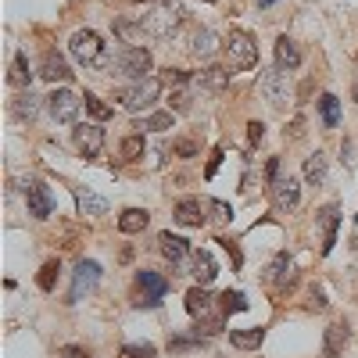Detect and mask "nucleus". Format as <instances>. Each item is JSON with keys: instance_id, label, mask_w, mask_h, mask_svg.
<instances>
[{"instance_id": "1", "label": "nucleus", "mask_w": 358, "mask_h": 358, "mask_svg": "<svg viewBox=\"0 0 358 358\" xmlns=\"http://www.w3.org/2000/svg\"><path fill=\"white\" fill-rule=\"evenodd\" d=\"M69 50H72L76 62L86 65V69H108V65H111L108 43L94 33V29H79V33L72 36V43H69Z\"/></svg>"}, {"instance_id": "2", "label": "nucleus", "mask_w": 358, "mask_h": 358, "mask_svg": "<svg viewBox=\"0 0 358 358\" xmlns=\"http://www.w3.org/2000/svg\"><path fill=\"white\" fill-rule=\"evenodd\" d=\"M179 22H183V8H179V0H162V4H155L151 11L140 18V29L147 36L165 40V36H172L179 29Z\"/></svg>"}, {"instance_id": "3", "label": "nucleus", "mask_w": 358, "mask_h": 358, "mask_svg": "<svg viewBox=\"0 0 358 358\" xmlns=\"http://www.w3.org/2000/svg\"><path fill=\"white\" fill-rule=\"evenodd\" d=\"M158 97H162V79L158 76L136 79L133 86H126V90H118V94H115V101L122 104L126 111H143V108H151Z\"/></svg>"}, {"instance_id": "4", "label": "nucleus", "mask_w": 358, "mask_h": 358, "mask_svg": "<svg viewBox=\"0 0 358 358\" xmlns=\"http://www.w3.org/2000/svg\"><path fill=\"white\" fill-rule=\"evenodd\" d=\"M226 50H229L233 69H255L258 65V43L251 40V33H244V29H233L229 40H226Z\"/></svg>"}, {"instance_id": "5", "label": "nucleus", "mask_w": 358, "mask_h": 358, "mask_svg": "<svg viewBox=\"0 0 358 358\" xmlns=\"http://www.w3.org/2000/svg\"><path fill=\"white\" fill-rule=\"evenodd\" d=\"M258 90H262V97L273 104V108H287L290 101V83H287V72L283 69H268L258 76Z\"/></svg>"}, {"instance_id": "6", "label": "nucleus", "mask_w": 358, "mask_h": 358, "mask_svg": "<svg viewBox=\"0 0 358 358\" xmlns=\"http://www.w3.org/2000/svg\"><path fill=\"white\" fill-rule=\"evenodd\" d=\"M136 290H140L136 308H155V305H162V297H165V290H169V280L143 268V273H136Z\"/></svg>"}, {"instance_id": "7", "label": "nucleus", "mask_w": 358, "mask_h": 358, "mask_svg": "<svg viewBox=\"0 0 358 358\" xmlns=\"http://www.w3.org/2000/svg\"><path fill=\"white\" fill-rule=\"evenodd\" d=\"M115 65H118V72L129 76V79H147V72H151L155 62H151V50H143V47H126V50H118Z\"/></svg>"}, {"instance_id": "8", "label": "nucleus", "mask_w": 358, "mask_h": 358, "mask_svg": "<svg viewBox=\"0 0 358 358\" xmlns=\"http://www.w3.org/2000/svg\"><path fill=\"white\" fill-rule=\"evenodd\" d=\"M97 280H101V265H97V262H90V258H83V262L76 265V273H72L69 301H72V305H76V301H83V297L97 287Z\"/></svg>"}, {"instance_id": "9", "label": "nucleus", "mask_w": 358, "mask_h": 358, "mask_svg": "<svg viewBox=\"0 0 358 358\" xmlns=\"http://www.w3.org/2000/svg\"><path fill=\"white\" fill-rule=\"evenodd\" d=\"M47 108L54 115V122H76V115L83 108V97H76L72 90H54L47 97Z\"/></svg>"}, {"instance_id": "10", "label": "nucleus", "mask_w": 358, "mask_h": 358, "mask_svg": "<svg viewBox=\"0 0 358 358\" xmlns=\"http://www.w3.org/2000/svg\"><path fill=\"white\" fill-rule=\"evenodd\" d=\"M265 283L273 287V290H290V283H294V262L287 258V255H276L273 262H268V268H265Z\"/></svg>"}, {"instance_id": "11", "label": "nucleus", "mask_w": 358, "mask_h": 358, "mask_svg": "<svg viewBox=\"0 0 358 358\" xmlns=\"http://www.w3.org/2000/svg\"><path fill=\"white\" fill-rule=\"evenodd\" d=\"M76 147L86 155V158H97L104 151V129L101 126H76Z\"/></svg>"}, {"instance_id": "12", "label": "nucleus", "mask_w": 358, "mask_h": 358, "mask_svg": "<svg viewBox=\"0 0 358 358\" xmlns=\"http://www.w3.org/2000/svg\"><path fill=\"white\" fill-rule=\"evenodd\" d=\"M337 226H341V208L337 204H326L319 212V229H322V255H330L337 244Z\"/></svg>"}, {"instance_id": "13", "label": "nucleus", "mask_w": 358, "mask_h": 358, "mask_svg": "<svg viewBox=\"0 0 358 358\" xmlns=\"http://www.w3.org/2000/svg\"><path fill=\"white\" fill-rule=\"evenodd\" d=\"M351 341V330H348V322H334V326H326V337H322V355L326 358H341L344 348Z\"/></svg>"}, {"instance_id": "14", "label": "nucleus", "mask_w": 358, "mask_h": 358, "mask_svg": "<svg viewBox=\"0 0 358 358\" xmlns=\"http://www.w3.org/2000/svg\"><path fill=\"white\" fill-rule=\"evenodd\" d=\"M29 215H33V219H50V212H54V197H50V190L40 183V179H36V183L33 187H29Z\"/></svg>"}, {"instance_id": "15", "label": "nucleus", "mask_w": 358, "mask_h": 358, "mask_svg": "<svg viewBox=\"0 0 358 358\" xmlns=\"http://www.w3.org/2000/svg\"><path fill=\"white\" fill-rule=\"evenodd\" d=\"M204 208H208V204H201L197 197H183V201L176 204V212H172V215H176L179 226H204V219H208V215H204Z\"/></svg>"}, {"instance_id": "16", "label": "nucleus", "mask_w": 358, "mask_h": 358, "mask_svg": "<svg viewBox=\"0 0 358 358\" xmlns=\"http://www.w3.org/2000/svg\"><path fill=\"white\" fill-rule=\"evenodd\" d=\"M273 197H276V208H280V212H294V208H297V197H301V190H297V179H294V176L280 179V183L273 187Z\"/></svg>"}, {"instance_id": "17", "label": "nucleus", "mask_w": 358, "mask_h": 358, "mask_svg": "<svg viewBox=\"0 0 358 358\" xmlns=\"http://www.w3.org/2000/svg\"><path fill=\"white\" fill-rule=\"evenodd\" d=\"M40 76H43V79H50V83H57V79L69 83V79H72V72H69V65H65V57L57 54V50H47V54H43Z\"/></svg>"}, {"instance_id": "18", "label": "nucleus", "mask_w": 358, "mask_h": 358, "mask_svg": "<svg viewBox=\"0 0 358 358\" xmlns=\"http://www.w3.org/2000/svg\"><path fill=\"white\" fill-rule=\"evenodd\" d=\"M158 244H162V255H165L172 265H183V258L190 255V244L183 241V236H176V233H162Z\"/></svg>"}, {"instance_id": "19", "label": "nucleus", "mask_w": 358, "mask_h": 358, "mask_svg": "<svg viewBox=\"0 0 358 358\" xmlns=\"http://www.w3.org/2000/svg\"><path fill=\"white\" fill-rule=\"evenodd\" d=\"M297 65H301V50H297V43L287 40V36H280V40H276V69L294 72Z\"/></svg>"}, {"instance_id": "20", "label": "nucleus", "mask_w": 358, "mask_h": 358, "mask_svg": "<svg viewBox=\"0 0 358 358\" xmlns=\"http://www.w3.org/2000/svg\"><path fill=\"white\" fill-rule=\"evenodd\" d=\"M219 50V36L212 33V29H197V33L190 36V54L194 57H212Z\"/></svg>"}, {"instance_id": "21", "label": "nucleus", "mask_w": 358, "mask_h": 358, "mask_svg": "<svg viewBox=\"0 0 358 358\" xmlns=\"http://www.w3.org/2000/svg\"><path fill=\"white\" fill-rule=\"evenodd\" d=\"M187 312L201 322L208 312H212V294H208V287H194L187 290Z\"/></svg>"}, {"instance_id": "22", "label": "nucleus", "mask_w": 358, "mask_h": 358, "mask_svg": "<svg viewBox=\"0 0 358 358\" xmlns=\"http://www.w3.org/2000/svg\"><path fill=\"white\" fill-rule=\"evenodd\" d=\"M11 111H15L18 122H33V118L40 115V97L33 94V90H29V94H18L15 104H11Z\"/></svg>"}, {"instance_id": "23", "label": "nucleus", "mask_w": 358, "mask_h": 358, "mask_svg": "<svg viewBox=\"0 0 358 358\" xmlns=\"http://www.w3.org/2000/svg\"><path fill=\"white\" fill-rule=\"evenodd\" d=\"M194 276L201 287H208L215 276H219V268H215V258L208 255V251H194Z\"/></svg>"}, {"instance_id": "24", "label": "nucleus", "mask_w": 358, "mask_h": 358, "mask_svg": "<svg viewBox=\"0 0 358 358\" xmlns=\"http://www.w3.org/2000/svg\"><path fill=\"white\" fill-rule=\"evenodd\" d=\"M262 341H265V330H262V326H251V330H233V334H229V344L241 348V351H255Z\"/></svg>"}, {"instance_id": "25", "label": "nucleus", "mask_w": 358, "mask_h": 358, "mask_svg": "<svg viewBox=\"0 0 358 358\" xmlns=\"http://www.w3.org/2000/svg\"><path fill=\"white\" fill-rule=\"evenodd\" d=\"M147 222H151V215H147L143 208H126V212L118 215V229L122 233H140V229H147Z\"/></svg>"}, {"instance_id": "26", "label": "nucleus", "mask_w": 358, "mask_h": 358, "mask_svg": "<svg viewBox=\"0 0 358 358\" xmlns=\"http://www.w3.org/2000/svg\"><path fill=\"white\" fill-rule=\"evenodd\" d=\"M319 118H322L326 129H337V122H341V101L334 94H322L319 97Z\"/></svg>"}, {"instance_id": "27", "label": "nucleus", "mask_w": 358, "mask_h": 358, "mask_svg": "<svg viewBox=\"0 0 358 358\" xmlns=\"http://www.w3.org/2000/svg\"><path fill=\"white\" fill-rule=\"evenodd\" d=\"M76 201H79V212L83 215H108V201L90 194V190H76Z\"/></svg>"}, {"instance_id": "28", "label": "nucleus", "mask_w": 358, "mask_h": 358, "mask_svg": "<svg viewBox=\"0 0 358 358\" xmlns=\"http://www.w3.org/2000/svg\"><path fill=\"white\" fill-rule=\"evenodd\" d=\"M305 179H308V183H315V187H322L326 183V155H308L305 158Z\"/></svg>"}, {"instance_id": "29", "label": "nucleus", "mask_w": 358, "mask_h": 358, "mask_svg": "<svg viewBox=\"0 0 358 358\" xmlns=\"http://www.w3.org/2000/svg\"><path fill=\"white\" fill-rule=\"evenodd\" d=\"M201 86H208V90H222L226 83H229V69H219V65H212L208 72H201V79H197Z\"/></svg>"}, {"instance_id": "30", "label": "nucleus", "mask_w": 358, "mask_h": 358, "mask_svg": "<svg viewBox=\"0 0 358 358\" xmlns=\"http://www.w3.org/2000/svg\"><path fill=\"white\" fill-rule=\"evenodd\" d=\"M219 308H222V315H229V312H244V308H248V297H244L241 290H226V294L219 297Z\"/></svg>"}, {"instance_id": "31", "label": "nucleus", "mask_w": 358, "mask_h": 358, "mask_svg": "<svg viewBox=\"0 0 358 358\" xmlns=\"http://www.w3.org/2000/svg\"><path fill=\"white\" fill-rule=\"evenodd\" d=\"M83 104H86V115H94L97 122H108V118H111V108H108L101 97H94V94H86V97H83Z\"/></svg>"}, {"instance_id": "32", "label": "nucleus", "mask_w": 358, "mask_h": 358, "mask_svg": "<svg viewBox=\"0 0 358 358\" xmlns=\"http://www.w3.org/2000/svg\"><path fill=\"white\" fill-rule=\"evenodd\" d=\"M29 62H25V54H15V62H11V83L15 86H29Z\"/></svg>"}, {"instance_id": "33", "label": "nucleus", "mask_w": 358, "mask_h": 358, "mask_svg": "<svg viewBox=\"0 0 358 358\" xmlns=\"http://www.w3.org/2000/svg\"><path fill=\"white\" fill-rule=\"evenodd\" d=\"M57 258H50V262H43V268H40V276H36V283H40V290H54V280H57Z\"/></svg>"}, {"instance_id": "34", "label": "nucleus", "mask_w": 358, "mask_h": 358, "mask_svg": "<svg viewBox=\"0 0 358 358\" xmlns=\"http://www.w3.org/2000/svg\"><path fill=\"white\" fill-rule=\"evenodd\" d=\"M143 155V136H126L122 140V158L126 162H136Z\"/></svg>"}, {"instance_id": "35", "label": "nucleus", "mask_w": 358, "mask_h": 358, "mask_svg": "<svg viewBox=\"0 0 358 358\" xmlns=\"http://www.w3.org/2000/svg\"><path fill=\"white\" fill-rule=\"evenodd\" d=\"M143 129H155V133H162V129H172V111H155V115L143 122Z\"/></svg>"}, {"instance_id": "36", "label": "nucleus", "mask_w": 358, "mask_h": 358, "mask_svg": "<svg viewBox=\"0 0 358 358\" xmlns=\"http://www.w3.org/2000/svg\"><path fill=\"white\" fill-rule=\"evenodd\" d=\"M201 344H204L201 334H194V337H172L169 341V351H190V348H201Z\"/></svg>"}, {"instance_id": "37", "label": "nucleus", "mask_w": 358, "mask_h": 358, "mask_svg": "<svg viewBox=\"0 0 358 358\" xmlns=\"http://www.w3.org/2000/svg\"><path fill=\"white\" fill-rule=\"evenodd\" d=\"M122 358H155V344H126Z\"/></svg>"}, {"instance_id": "38", "label": "nucleus", "mask_w": 358, "mask_h": 358, "mask_svg": "<svg viewBox=\"0 0 358 358\" xmlns=\"http://www.w3.org/2000/svg\"><path fill=\"white\" fill-rule=\"evenodd\" d=\"M172 155H179V158H194V155H197V143H194V140H176V143H172Z\"/></svg>"}, {"instance_id": "39", "label": "nucleus", "mask_w": 358, "mask_h": 358, "mask_svg": "<svg viewBox=\"0 0 358 358\" xmlns=\"http://www.w3.org/2000/svg\"><path fill=\"white\" fill-rule=\"evenodd\" d=\"M208 212H215V219H229V204L226 201H208Z\"/></svg>"}, {"instance_id": "40", "label": "nucleus", "mask_w": 358, "mask_h": 358, "mask_svg": "<svg viewBox=\"0 0 358 358\" xmlns=\"http://www.w3.org/2000/svg\"><path fill=\"white\" fill-rule=\"evenodd\" d=\"M265 179H268V183H280V158H268V169H265Z\"/></svg>"}, {"instance_id": "41", "label": "nucleus", "mask_w": 358, "mask_h": 358, "mask_svg": "<svg viewBox=\"0 0 358 358\" xmlns=\"http://www.w3.org/2000/svg\"><path fill=\"white\" fill-rule=\"evenodd\" d=\"M262 136H265V126H262V122H251V126H248V140H251V143H262Z\"/></svg>"}, {"instance_id": "42", "label": "nucleus", "mask_w": 358, "mask_h": 358, "mask_svg": "<svg viewBox=\"0 0 358 358\" xmlns=\"http://www.w3.org/2000/svg\"><path fill=\"white\" fill-rule=\"evenodd\" d=\"M62 358H90V351H83V348H76V344H65V348H62Z\"/></svg>"}, {"instance_id": "43", "label": "nucleus", "mask_w": 358, "mask_h": 358, "mask_svg": "<svg viewBox=\"0 0 358 358\" xmlns=\"http://www.w3.org/2000/svg\"><path fill=\"white\" fill-rule=\"evenodd\" d=\"M219 244H222V248H226V251L233 255V265L241 268V262H244V258H241V251H236V241H219Z\"/></svg>"}, {"instance_id": "44", "label": "nucleus", "mask_w": 358, "mask_h": 358, "mask_svg": "<svg viewBox=\"0 0 358 358\" xmlns=\"http://www.w3.org/2000/svg\"><path fill=\"white\" fill-rule=\"evenodd\" d=\"M172 101H176V111H187V108H190V97H187V94H176Z\"/></svg>"}, {"instance_id": "45", "label": "nucleus", "mask_w": 358, "mask_h": 358, "mask_svg": "<svg viewBox=\"0 0 358 358\" xmlns=\"http://www.w3.org/2000/svg\"><path fill=\"white\" fill-rule=\"evenodd\" d=\"M355 104H358V86H355Z\"/></svg>"}, {"instance_id": "46", "label": "nucleus", "mask_w": 358, "mask_h": 358, "mask_svg": "<svg viewBox=\"0 0 358 358\" xmlns=\"http://www.w3.org/2000/svg\"><path fill=\"white\" fill-rule=\"evenodd\" d=\"M265 4H273V0H265Z\"/></svg>"}, {"instance_id": "47", "label": "nucleus", "mask_w": 358, "mask_h": 358, "mask_svg": "<svg viewBox=\"0 0 358 358\" xmlns=\"http://www.w3.org/2000/svg\"><path fill=\"white\" fill-rule=\"evenodd\" d=\"M208 4H212V0H208Z\"/></svg>"}, {"instance_id": "48", "label": "nucleus", "mask_w": 358, "mask_h": 358, "mask_svg": "<svg viewBox=\"0 0 358 358\" xmlns=\"http://www.w3.org/2000/svg\"><path fill=\"white\" fill-rule=\"evenodd\" d=\"M355 219H358V215H355Z\"/></svg>"}]
</instances>
